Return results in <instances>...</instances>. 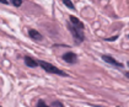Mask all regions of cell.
<instances>
[{"label": "cell", "mask_w": 129, "mask_h": 107, "mask_svg": "<svg viewBox=\"0 0 129 107\" xmlns=\"http://www.w3.org/2000/svg\"><path fill=\"white\" fill-rule=\"evenodd\" d=\"M69 31L71 32L74 41L76 44H80L85 41V33H84V30H85V25L84 22H81L76 16L74 15H70L69 16V22L67 23Z\"/></svg>", "instance_id": "obj_1"}, {"label": "cell", "mask_w": 129, "mask_h": 107, "mask_svg": "<svg viewBox=\"0 0 129 107\" xmlns=\"http://www.w3.org/2000/svg\"><path fill=\"white\" fill-rule=\"evenodd\" d=\"M40 67L44 71H47V73H49V74H55V75H60V76H69L65 71H63V70H60L59 68H57L55 65H53V64H50L48 62H44V60H40Z\"/></svg>", "instance_id": "obj_2"}, {"label": "cell", "mask_w": 129, "mask_h": 107, "mask_svg": "<svg viewBox=\"0 0 129 107\" xmlns=\"http://www.w3.org/2000/svg\"><path fill=\"white\" fill-rule=\"evenodd\" d=\"M101 58H102L103 62L108 63V64L113 65V67H117V68H124V64H123V63H120V62H118V60H116L113 57H111L109 54H103Z\"/></svg>", "instance_id": "obj_3"}, {"label": "cell", "mask_w": 129, "mask_h": 107, "mask_svg": "<svg viewBox=\"0 0 129 107\" xmlns=\"http://www.w3.org/2000/svg\"><path fill=\"white\" fill-rule=\"evenodd\" d=\"M61 58H63L64 62H67V63H69V64L78 63V56H76L74 52H67V53H64Z\"/></svg>", "instance_id": "obj_4"}, {"label": "cell", "mask_w": 129, "mask_h": 107, "mask_svg": "<svg viewBox=\"0 0 129 107\" xmlns=\"http://www.w3.org/2000/svg\"><path fill=\"white\" fill-rule=\"evenodd\" d=\"M23 60H25V63H26V65L28 68H37V67H40V60H36L32 57H30V56H26L23 58Z\"/></svg>", "instance_id": "obj_5"}, {"label": "cell", "mask_w": 129, "mask_h": 107, "mask_svg": "<svg viewBox=\"0 0 129 107\" xmlns=\"http://www.w3.org/2000/svg\"><path fill=\"white\" fill-rule=\"evenodd\" d=\"M28 36H30V38H32L33 41H38V42H41V41L43 39V36L41 35L37 30H35V29L28 30Z\"/></svg>", "instance_id": "obj_6"}, {"label": "cell", "mask_w": 129, "mask_h": 107, "mask_svg": "<svg viewBox=\"0 0 129 107\" xmlns=\"http://www.w3.org/2000/svg\"><path fill=\"white\" fill-rule=\"evenodd\" d=\"M63 1V4L68 8V9H70V10H75V5L73 4V1L71 0H61Z\"/></svg>", "instance_id": "obj_7"}, {"label": "cell", "mask_w": 129, "mask_h": 107, "mask_svg": "<svg viewBox=\"0 0 129 107\" xmlns=\"http://www.w3.org/2000/svg\"><path fill=\"white\" fill-rule=\"evenodd\" d=\"M11 4L15 8H20L21 5H22V0H11Z\"/></svg>", "instance_id": "obj_8"}, {"label": "cell", "mask_w": 129, "mask_h": 107, "mask_svg": "<svg viewBox=\"0 0 129 107\" xmlns=\"http://www.w3.org/2000/svg\"><path fill=\"white\" fill-rule=\"evenodd\" d=\"M50 106H60V107H63L64 106V103H63V102H60V101H52V102H50Z\"/></svg>", "instance_id": "obj_9"}, {"label": "cell", "mask_w": 129, "mask_h": 107, "mask_svg": "<svg viewBox=\"0 0 129 107\" xmlns=\"http://www.w3.org/2000/svg\"><path fill=\"white\" fill-rule=\"evenodd\" d=\"M37 106H44V107H47V103H46L43 100H38V101H37Z\"/></svg>", "instance_id": "obj_10"}, {"label": "cell", "mask_w": 129, "mask_h": 107, "mask_svg": "<svg viewBox=\"0 0 129 107\" xmlns=\"http://www.w3.org/2000/svg\"><path fill=\"white\" fill-rule=\"evenodd\" d=\"M117 38H118V36H113V37H109V38H106V41H108V42H113V41H116Z\"/></svg>", "instance_id": "obj_11"}, {"label": "cell", "mask_w": 129, "mask_h": 107, "mask_svg": "<svg viewBox=\"0 0 129 107\" xmlns=\"http://www.w3.org/2000/svg\"><path fill=\"white\" fill-rule=\"evenodd\" d=\"M0 3L1 4H5V5H9V1L8 0H0Z\"/></svg>", "instance_id": "obj_12"}, {"label": "cell", "mask_w": 129, "mask_h": 107, "mask_svg": "<svg viewBox=\"0 0 129 107\" xmlns=\"http://www.w3.org/2000/svg\"><path fill=\"white\" fill-rule=\"evenodd\" d=\"M124 75H125V78L129 79V71H125V73H124Z\"/></svg>", "instance_id": "obj_13"}, {"label": "cell", "mask_w": 129, "mask_h": 107, "mask_svg": "<svg viewBox=\"0 0 129 107\" xmlns=\"http://www.w3.org/2000/svg\"><path fill=\"white\" fill-rule=\"evenodd\" d=\"M127 65H128V68H129V62H128V63H127Z\"/></svg>", "instance_id": "obj_14"}, {"label": "cell", "mask_w": 129, "mask_h": 107, "mask_svg": "<svg viewBox=\"0 0 129 107\" xmlns=\"http://www.w3.org/2000/svg\"><path fill=\"white\" fill-rule=\"evenodd\" d=\"M128 37H129V35H128Z\"/></svg>", "instance_id": "obj_15"}]
</instances>
